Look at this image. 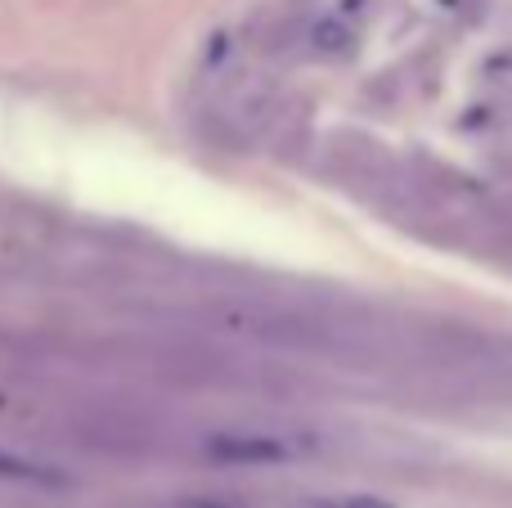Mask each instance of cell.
Instances as JSON below:
<instances>
[{
	"label": "cell",
	"instance_id": "6da1fadb",
	"mask_svg": "<svg viewBox=\"0 0 512 508\" xmlns=\"http://www.w3.org/2000/svg\"><path fill=\"white\" fill-rule=\"evenodd\" d=\"M203 450L216 464H283L292 459V446L270 432H216L203 441Z\"/></svg>",
	"mask_w": 512,
	"mask_h": 508
},
{
	"label": "cell",
	"instance_id": "277c9868",
	"mask_svg": "<svg viewBox=\"0 0 512 508\" xmlns=\"http://www.w3.org/2000/svg\"><path fill=\"white\" fill-rule=\"evenodd\" d=\"M189 508H225V504H207V500H198V504H189Z\"/></svg>",
	"mask_w": 512,
	"mask_h": 508
},
{
	"label": "cell",
	"instance_id": "7a4b0ae2",
	"mask_svg": "<svg viewBox=\"0 0 512 508\" xmlns=\"http://www.w3.org/2000/svg\"><path fill=\"white\" fill-rule=\"evenodd\" d=\"M0 482L36 486V491H68L72 473H63L59 464H45V459H36V455H18V450L0 446Z\"/></svg>",
	"mask_w": 512,
	"mask_h": 508
},
{
	"label": "cell",
	"instance_id": "3957f363",
	"mask_svg": "<svg viewBox=\"0 0 512 508\" xmlns=\"http://www.w3.org/2000/svg\"><path fill=\"white\" fill-rule=\"evenodd\" d=\"M315 508H396V504L378 500V495H342V500H319Z\"/></svg>",
	"mask_w": 512,
	"mask_h": 508
}]
</instances>
